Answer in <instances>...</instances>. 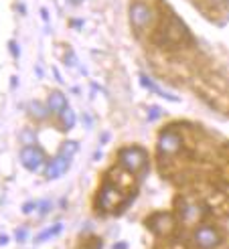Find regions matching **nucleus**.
I'll return each instance as SVG.
<instances>
[{
  "label": "nucleus",
  "mask_w": 229,
  "mask_h": 249,
  "mask_svg": "<svg viewBox=\"0 0 229 249\" xmlns=\"http://www.w3.org/2000/svg\"><path fill=\"white\" fill-rule=\"evenodd\" d=\"M189 39H191V35H189L187 27H185V22L179 17L172 15L169 24L158 35V45L160 47H179Z\"/></svg>",
  "instance_id": "f257e3e1"
},
{
  "label": "nucleus",
  "mask_w": 229,
  "mask_h": 249,
  "mask_svg": "<svg viewBox=\"0 0 229 249\" xmlns=\"http://www.w3.org/2000/svg\"><path fill=\"white\" fill-rule=\"evenodd\" d=\"M124 193L126 191H122V186L118 182H114L112 178H108L104 182V186H101V191H99L97 203L104 211H116V207L126 205L128 203V198H130V196H126Z\"/></svg>",
  "instance_id": "f03ea898"
},
{
  "label": "nucleus",
  "mask_w": 229,
  "mask_h": 249,
  "mask_svg": "<svg viewBox=\"0 0 229 249\" xmlns=\"http://www.w3.org/2000/svg\"><path fill=\"white\" fill-rule=\"evenodd\" d=\"M118 162L124 170H128L132 174L144 170L146 162H148V154L144 148H138V146H128L124 150L118 152Z\"/></svg>",
  "instance_id": "7ed1b4c3"
},
{
  "label": "nucleus",
  "mask_w": 229,
  "mask_h": 249,
  "mask_svg": "<svg viewBox=\"0 0 229 249\" xmlns=\"http://www.w3.org/2000/svg\"><path fill=\"white\" fill-rule=\"evenodd\" d=\"M150 20H152V8L146 2L136 0V2L130 4V24L134 27V31L140 33L142 29H146Z\"/></svg>",
  "instance_id": "20e7f679"
},
{
  "label": "nucleus",
  "mask_w": 229,
  "mask_h": 249,
  "mask_svg": "<svg viewBox=\"0 0 229 249\" xmlns=\"http://www.w3.org/2000/svg\"><path fill=\"white\" fill-rule=\"evenodd\" d=\"M45 152L37 146H24L20 150V164L31 172H39L45 166Z\"/></svg>",
  "instance_id": "39448f33"
},
{
  "label": "nucleus",
  "mask_w": 229,
  "mask_h": 249,
  "mask_svg": "<svg viewBox=\"0 0 229 249\" xmlns=\"http://www.w3.org/2000/svg\"><path fill=\"white\" fill-rule=\"evenodd\" d=\"M193 241L199 249H215L219 243H221V233L211 227V225H203L195 231L193 235Z\"/></svg>",
  "instance_id": "423d86ee"
},
{
  "label": "nucleus",
  "mask_w": 229,
  "mask_h": 249,
  "mask_svg": "<svg viewBox=\"0 0 229 249\" xmlns=\"http://www.w3.org/2000/svg\"><path fill=\"white\" fill-rule=\"evenodd\" d=\"M181 146H183V138H181V134L169 128V130H164L160 136H158V152L164 154V156H171V154H176L181 150Z\"/></svg>",
  "instance_id": "0eeeda50"
},
{
  "label": "nucleus",
  "mask_w": 229,
  "mask_h": 249,
  "mask_svg": "<svg viewBox=\"0 0 229 249\" xmlns=\"http://www.w3.org/2000/svg\"><path fill=\"white\" fill-rule=\"evenodd\" d=\"M146 225L156 235H169L174 229V219L169 213H154L146 219Z\"/></svg>",
  "instance_id": "6e6552de"
},
{
  "label": "nucleus",
  "mask_w": 229,
  "mask_h": 249,
  "mask_svg": "<svg viewBox=\"0 0 229 249\" xmlns=\"http://www.w3.org/2000/svg\"><path fill=\"white\" fill-rule=\"evenodd\" d=\"M69 166H71V156H65V154H61V152H59V154L49 162L45 174H47V178H49V180H55V178L63 177V174L67 172Z\"/></svg>",
  "instance_id": "1a4fd4ad"
},
{
  "label": "nucleus",
  "mask_w": 229,
  "mask_h": 249,
  "mask_svg": "<svg viewBox=\"0 0 229 249\" xmlns=\"http://www.w3.org/2000/svg\"><path fill=\"white\" fill-rule=\"evenodd\" d=\"M181 209H179V213H181V221L185 223V225H195V223L201 221L203 217V207L197 205V203H189V201H181Z\"/></svg>",
  "instance_id": "9d476101"
},
{
  "label": "nucleus",
  "mask_w": 229,
  "mask_h": 249,
  "mask_svg": "<svg viewBox=\"0 0 229 249\" xmlns=\"http://www.w3.org/2000/svg\"><path fill=\"white\" fill-rule=\"evenodd\" d=\"M47 107H49L51 114L61 116V114H63V109L67 107V97L63 95L61 91H51L49 97H47Z\"/></svg>",
  "instance_id": "9b49d317"
},
{
  "label": "nucleus",
  "mask_w": 229,
  "mask_h": 249,
  "mask_svg": "<svg viewBox=\"0 0 229 249\" xmlns=\"http://www.w3.org/2000/svg\"><path fill=\"white\" fill-rule=\"evenodd\" d=\"M140 83H142L144 87H146V89H150V91H154L156 95H160V97H164V99H169V102H179V99H176L174 95H171V93H167V91H162L160 89V87L154 83V81H152L148 75H144V73H140Z\"/></svg>",
  "instance_id": "f8f14e48"
},
{
  "label": "nucleus",
  "mask_w": 229,
  "mask_h": 249,
  "mask_svg": "<svg viewBox=\"0 0 229 249\" xmlns=\"http://www.w3.org/2000/svg\"><path fill=\"white\" fill-rule=\"evenodd\" d=\"M61 124H63V128L65 130H71L75 126V111L67 106L65 109H63V114H61Z\"/></svg>",
  "instance_id": "ddd939ff"
},
{
  "label": "nucleus",
  "mask_w": 229,
  "mask_h": 249,
  "mask_svg": "<svg viewBox=\"0 0 229 249\" xmlns=\"http://www.w3.org/2000/svg\"><path fill=\"white\" fill-rule=\"evenodd\" d=\"M31 114L37 118V120H45L51 111H49V107L47 106H43L41 102H33L31 104Z\"/></svg>",
  "instance_id": "4468645a"
},
{
  "label": "nucleus",
  "mask_w": 229,
  "mask_h": 249,
  "mask_svg": "<svg viewBox=\"0 0 229 249\" xmlns=\"http://www.w3.org/2000/svg\"><path fill=\"white\" fill-rule=\"evenodd\" d=\"M59 231H61V223H55L53 227H49V229H45L43 233L37 235V243H43V241H47V239H51V237H55Z\"/></svg>",
  "instance_id": "2eb2a0df"
},
{
  "label": "nucleus",
  "mask_w": 229,
  "mask_h": 249,
  "mask_svg": "<svg viewBox=\"0 0 229 249\" xmlns=\"http://www.w3.org/2000/svg\"><path fill=\"white\" fill-rule=\"evenodd\" d=\"M77 142H73V140H67V142H63L61 148H59V152L61 154H65V156H73L75 152H77Z\"/></svg>",
  "instance_id": "dca6fc26"
},
{
  "label": "nucleus",
  "mask_w": 229,
  "mask_h": 249,
  "mask_svg": "<svg viewBox=\"0 0 229 249\" xmlns=\"http://www.w3.org/2000/svg\"><path fill=\"white\" fill-rule=\"evenodd\" d=\"M20 140L27 144V146H35V140H37V136H35V132H31V130H24L22 134H20Z\"/></svg>",
  "instance_id": "f3484780"
},
{
  "label": "nucleus",
  "mask_w": 229,
  "mask_h": 249,
  "mask_svg": "<svg viewBox=\"0 0 229 249\" xmlns=\"http://www.w3.org/2000/svg\"><path fill=\"white\" fill-rule=\"evenodd\" d=\"M160 114H162L160 107H158V106H152V107L148 109V120H150V122H154L156 118H160Z\"/></svg>",
  "instance_id": "a211bd4d"
},
{
  "label": "nucleus",
  "mask_w": 229,
  "mask_h": 249,
  "mask_svg": "<svg viewBox=\"0 0 229 249\" xmlns=\"http://www.w3.org/2000/svg\"><path fill=\"white\" fill-rule=\"evenodd\" d=\"M8 49H10V55L15 57V59H19V55H20V49H19L17 41H10V43H8Z\"/></svg>",
  "instance_id": "6ab92c4d"
},
{
  "label": "nucleus",
  "mask_w": 229,
  "mask_h": 249,
  "mask_svg": "<svg viewBox=\"0 0 229 249\" xmlns=\"http://www.w3.org/2000/svg\"><path fill=\"white\" fill-rule=\"evenodd\" d=\"M37 207H39V203H24V207H22V213H31V211H35Z\"/></svg>",
  "instance_id": "aec40b11"
},
{
  "label": "nucleus",
  "mask_w": 229,
  "mask_h": 249,
  "mask_svg": "<svg viewBox=\"0 0 229 249\" xmlns=\"http://www.w3.org/2000/svg\"><path fill=\"white\" fill-rule=\"evenodd\" d=\"M24 237H27V229H19L17 231V239L19 241H24Z\"/></svg>",
  "instance_id": "412c9836"
},
{
  "label": "nucleus",
  "mask_w": 229,
  "mask_h": 249,
  "mask_svg": "<svg viewBox=\"0 0 229 249\" xmlns=\"http://www.w3.org/2000/svg\"><path fill=\"white\" fill-rule=\"evenodd\" d=\"M41 17H43V20H49V10L47 8H41Z\"/></svg>",
  "instance_id": "4be33fe9"
},
{
  "label": "nucleus",
  "mask_w": 229,
  "mask_h": 249,
  "mask_svg": "<svg viewBox=\"0 0 229 249\" xmlns=\"http://www.w3.org/2000/svg\"><path fill=\"white\" fill-rule=\"evenodd\" d=\"M67 2H69V4H73V6H79V4L83 2V0H67Z\"/></svg>",
  "instance_id": "5701e85b"
},
{
  "label": "nucleus",
  "mask_w": 229,
  "mask_h": 249,
  "mask_svg": "<svg viewBox=\"0 0 229 249\" xmlns=\"http://www.w3.org/2000/svg\"><path fill=\"white\" fill-rule=\"evenodd\" d=\"M83 20H71V27H81Z\"/></svg>",
  "instance_id": "b1692460"
},
{
  "label": "nucleus",
  "mask_w": 229,
  "mask_h": 249,
  "mask_svg": "<svg viewBox=\"0 0 229 249\" xmlns=\"http://www.w3.org/2000/svg\"><path fill=\"white\" fill-rule=\"evenodd\" d=\"M8 241V237H6V235H0V245H4Z\"/></svg>",
  "instance_id": "393cba45"
},
{
  "label": "nucleus",
  "mask_w": 229,
  "mask_h": 249,
  "mask_svg": "<svg viewBox=\"0 0 229 249\" xmlns=\"http://www.w3.org/2000/svg\"><path fill=\"white\" fill-rule=\"evenodd\" d=\"M219 2H229V0H219Z\"/></svg>",
  "instance_id": "a878e982"
}]
</instances>
